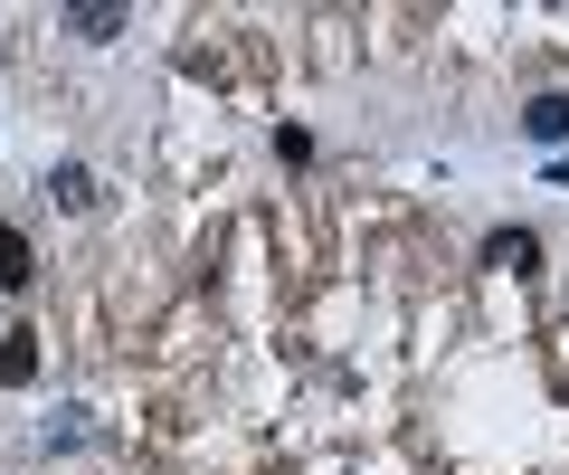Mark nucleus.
<instances>
[{"instance_id":"f03ea898","label":"nucleus","mask_w":569,"mask_h":475,"mask_svg":"<svg viewBox=\"0 0 569 475\" xmlns=\"http://www.w3.org/2000/svg\"><path fill=\"white\" fill-rule=\"evenodd\" d=\"M39 380V333H0V390H29Z\"/></svg>"},{"instance_id":"20e7f679","label":"nucleus","mask_w":569,"mask_h":475,"mask_svg":"<svg viewBox=\"0 0 569 475\" xmlns=\"http://www.w3.org/2000/svg\"><path fill=\"white\" fill-rule=\"evenodd\" d=\"M48 200H58V209H96V171H86V162H58V171H48Z\"/></svg>"},{"instance_id":"f257e3e1","label":"nucleus","mask_w":569,"mask_h":475,"mask_svg":"<svg viewBox=\"0 0 569 475\" xmlns=\"http://www.w3.org/2000/svg\"><path fill=\"white\" fill-rule=\"evenodd\" d=\"M485 267L531 276V267H541V238H531V228H493V238H485Z\"/></svg>"},{"instance_id":"7ed1b4c3","label":"nucleus","mask_w":569,"mask_h":475,"mask_svg":"<svg viewBox=\"0 0 569 475\" xmlns=\"http://www.w3.org/2000/svg\"><path fill=\"white\" fill-rule=\"evenodd\" d=\"M522 133H531V144H560V133H569V96H531L522 105Z\"/></svg>"},{"instance_id":"39448f33","label":"nucleus","mask_w":569,"mask_h":475,"mask_svg":"<svg viewBox=\"0 0 569 475\" xmlns=\"http://www.w3.org/2000/svg\"><path fill=\"white\" fill-rule=\"evenodd\" d=\"M77 39H123V10H104V0H77V10H58Z\"/></svg>"},{"instance_id":"423d86ee","label":"nucleus","mask_w":569,"mask_h":475,"mask_svg":"<svg viewBox=\"0 0 569 475\" xmlns=\"http://www.w3.org/2000/svg\"><path fill=\"white\" fill-rule=\"evenodd\" d=\"M29 276H39V267H29V238H20V228H0V286L20 295Z\"/></svg>"}]
</instances>
